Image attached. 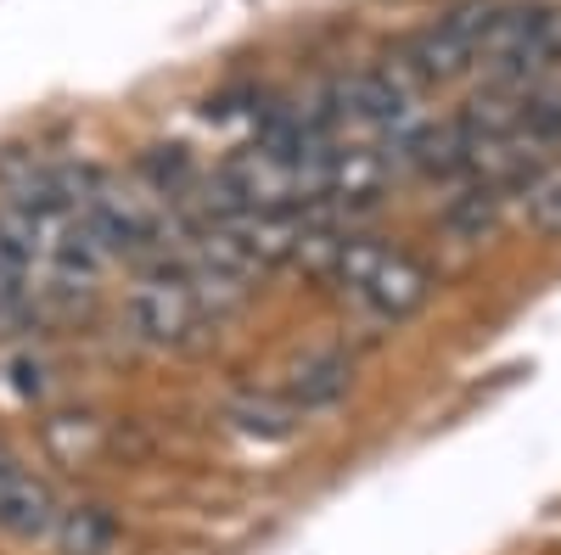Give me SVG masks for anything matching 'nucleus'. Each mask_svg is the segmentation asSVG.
I'll list each match as a JSON object with an SVG mask.
<instances>
[{
  "mask_svg": "<svg viewBox=\"0 0 561 555\" xmlns=\"http://www.w3.org/2000/svg\"><path fill=\"white\" fill-rule=\"evenodd\" d=\"M561 57V18L545 0H517V7H494L489 39H483V62L489 84L505 90H528L545 79V68Z\"/></svg>",
  "mask_w": 561,
  "mask_h": 555,
  "instance_id": "1",
  "label": "nucleus"
},
{
  "mask_svg": "<svg viewBox=\"0 0 561 555\" xmlns=\"http://www.w3.org/2000/svg\"><path fill=\"white\" fill-rule=\"evenodd\" d=\"M489 23H494V0H466V7L444 12L438 23H427V28L404 45L399 68H404L415 84H449V79L478 73Z\"/></svg>",
  "mask_w": 561,
  "mask_h": 555,
  "instance_id": "2",
  "label": "nucleus"
},
{
  "mask_svg": "<svg viewBox=\"0 0 561 555\" xmlns=\"http://www.w3.org/2000/svg\"><path fill=\"white\" fill-rule=\"evenodd\" d=\"M208 320L214 314H208L197 281L185 275V264L147 275V281L129 292V326H135L140 343H152V348H192Z\"/></svg>",
  "mask_w": 561,
  "mask_h": 555,
  "instance_id": "3",
  "label": "nucleus"
},
{
  "mask_svg": "<svg viewBox=\"0 0 561 555\" xmlns=\"http://www.w3.org/2000/svg\"><path fill=\"white\" fill-rule=\"evenodd\" d=\"M427 292H433L427 264H415L410 253H382V264L365 275V287L354 298L377 320H404V314H415L421 303H427Z\"/></svg>",
  "mask_w": 561,
  "mask_h": 555,
  "instance_id": "4",
  "label": "nucleus"
},
{
  "mask_svg": "<svg viewBox=\"0 0 561 555\" xmlns=\"http://www.w3.org/2000/svg\"><path fill=\"white\" fill-rule=\"evenodd\" d=\"M57 522H62V511H57L51 488L34 483V477H18L7 505H0V528L12 539H45V533H57Z\"/></svg>",
  "mask_w": 561,
  "mask_h": 555,
  "instance_id": "5",
  "label": "nucleus"
},
{
  "mask_svg": "<svg viewBox=\"0 0 561 555\" xmlns=\"http://www.w3.org/2000/svg\"><path fill=\"white\" fill-rule=\"evenodd\" d=\"M348 393V359L343 354H320V359H304L287 382V404L293 409H320V404H337Z\"/></svg>",
  "mask_w": 561,
  "mask_h": 555,
  "instance_id": "6",
  "label": "nucleus"
},
{
  "mask_svg": "<svg viewBox=\"0 0 561 555\" xmlns=\"http://www.w3.org/2000/svg\"><path fill=\"white\" fill-rule=\"evenodd\" d=\"M118 539V522L102 511V505H79V511H62L57 522V550L62 555H107Z\"/></svg>",
  "mask_w": 561,
  "mask_h": 555,
  "instance_id": "7",
  "label": "nucleus"
},
{
  "mask_svg": "<svg viewBox=\"0 0 561 555\" xmlns=\"http://www.w3.org/2000/svg\"><path fill=\"white\" fill-rule=\"evenodd\" d=\"M230 421H237V432H248V438L280 443V438L298 432V409L275 404V398H242V404H230Z\"/></svg>",
  "mask_w": 561,
  "mask_h": 555,
  "instance_id": "8",
  "label": "nucleus"
},
{
  "mask_svg": "<svg viewBox=\"0 0 561 555\" xmlns=\"http://www.w3.org/2000/svg\"><path fill=\"white\" fill-rule=\"evenodd\" d=\"M523 213L539 224V230H550V236H561V163H545V169H534L523 185Z\"/></svg>",
  "mask_w": 561,
  "mask_h": 555,
  "instance_id": "9",
  "label": "nucleus"
},
{
  "mask_svg": "<svg viewBox=\"0 0 561 555\" xmlns=\"http://www.w3.org/2000/svg\"><path fill=\"white\" fill-rule=\"evenodd\" d=\"M494 213H500V185H472V192H460L455 203H449V213H444V224L455 230V236H466V242H478L483 230L494 224Z\"/></svg>",
  "mask_w": 561,
  "mask_h": 555,
  "instance_id": "10",
  "label": "nucleus"
},
{
  "mask_svg": "<svg viewBox=\"0 0 561 555\" xmlns=\"http://www.w3.org/2000/svg\"><path fill=\"white\" fill-rule=\"evenodd\" d=\"M23 472H18V460L7 454V449H0V505H7V494H12V483H18Z\"/></svg>",
  "mask_w": 561,
  "mask_h": 555,
  "instance_id": "11",
  "label": "nucleus"
}]
</instances>
